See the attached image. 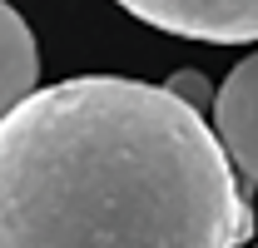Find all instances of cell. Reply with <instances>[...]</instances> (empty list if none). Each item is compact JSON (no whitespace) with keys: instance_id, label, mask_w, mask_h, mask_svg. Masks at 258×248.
I'll return each mask as SVG.
<instances>
[{"instance_id":"obj_1","label":"cell","mask_w":258,"mask_h":248,"mask_svg":"<svg viewBox=\"0 0 258 248\" xmlns=\"http://www.w3.org/2000/svg\"><path fill=\"white\" fill-rule=\"evenodd\" d=\"M253 204L169 85L80 75L0 119V248H243Z\"/></svg>"},{"instance_id":"obj_2","label":"cell","mask_w":258,"mask_h":248,"mask_svg":"<svg viewBox=\"0 0 258 248\" xmlns=\"http://www.w3.org/2000/svg\"><path fill=\"white\" fill-rule=\"evenodd\" d=\"M134 20L154 30L209 40V45H248L258 40V0H114Z\"/></svg>"},{"instance_id":"obj_3","label":"cell","mask_w":258,"mask_h":248,"mask_svg":"<svg viewBox=\"0 0 258 248\" xmlns=\"http://www.w3.org/2000/svg\"><path fill=\"white\" fill-rule=\"evenodd\" d=\"M214 134L224 144L228 164L258 184V50L228 70V80L214 94Z\"/></svg>"},{"instance_id":"obj_4","label":"cell","mask_w":258,"mask_h":248,"mask_svg":"<svg viewBox=\"0 0 258 248\" xmlns=\"http://www.w3.org/2000/svg\"><path fill=\"white\" fill-rule=\"evenodd\" d=\"M40 80V50H35L30 25L20 20V10H10L0 0V119L35 90Z\"/></svg>"},{"instance_id":"obj_5","label":"cell","mask_w":258,"mask_h":248,"mask_svg":"<svg viewBox=\"0 0 258 248\" xmlns=\"http://www.w3.org/2000/svg\"><path fill=\"white\" fill-rule=\"evenodd\" d=\"M169 90L179 94V99H184V104H194V109H199V104H204V99H209V85H204V80H199V75H174V80H169Z\"/></svg>"}]
</instances>
